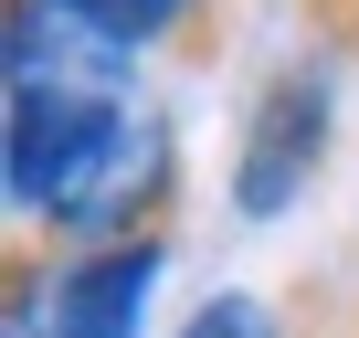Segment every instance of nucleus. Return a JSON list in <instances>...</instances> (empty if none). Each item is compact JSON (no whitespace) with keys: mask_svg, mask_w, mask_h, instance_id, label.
<instances>
[{"mask_svg":"<svg viewBox=\"0 0 359 338\" xmlns=\"http://www.w3.org/2000/svg\"><path fill=\"white\" fill-rule=\"evenodd\" d=\"M169 212H180V137H169L158 106H116V116L95 127V148L74 158L64 201L43 212V233H64L74 254H95V243H148V233H169Z\"/></svg>","mask_w":359,"mask_h":338,"instance_id":"nucleus-1","label":"nucleus"},{"mask_svg":"<svg viewBox=\"0 0 359 338\" xmlns=\"http://www.w3.org/2000/svg\"><path fill=\"white\" fill-rule=\"evenodd\" d=\"M180 338H275V317H264L254 296H212V306L180 317Z\"/></svg>","mask_w":359,"mask_h":338,"instance_id":"nucleus-7","label":"nucleus"},{"mask_svg":"<svg viewBox=\"0 0 359 338\" xmlns=\"http://www.w3.org/2000/svg\"><path fill=\"white\" fill-rule=\"evenodd\" d=\"M0 43H11V85H53V95L127 106L137 43L95 11V0H0Z\"/></svg>","mask_w":359,"mask_h":338,"instance_id":"nucleus-2","label":"nucleus"},{"mask_svg":"<svg viewBox=\"0 0 359 338\" xmlns=\"http://www.w3.org/2000/svg\"><path fill=\"white\" fill-rule=\"evenodd\" d=\"M158 264H169V233H148V243H95V254H64V264H53L43 338H137Z\"/></svg>","mask_w":359,"mask_h":338,"instance_id":"nucleus-4","label":"nucleus"},{"mask_svg":"<svg viewBox=\"0 0 359 338\" xmlns=\"http://www.w3.org/2000/svg\"><path fill=\"white\" fill-rule=\"evenodd\" d=\"M106 116H116L106 95H53V85H11V212H22V222H43V212L64 201L74 158L95 148V127H106Z\"/></svg>","mask_w":359,"mask_h":338,"instance_id":"nucleus-5","label":"nucleus"},{"mask_svg":"<svg viewBox=\"0 0 359 338\" xmlns=\"http://www.w3.org/2000/svg\"><path fill=\"white\" fill-rule=\"evenodd\" d=\"M95 11L148 53V43H191V64H201V43H212V0H95Z\"/></svg>","mask_w":359,"mask_h":338,"instance_id":"nucleus-6","label":"nucleus"},{"mask_svg":"<svg viewBox=\"0 0 359 338\" xmlns=\"http://www.w3.org/2000/svg\"><path fill=\"white\" fill-rule=\"evenodd\" d=\"M317 158H327V74H317V64H285V74L254 95V116H243L233 212H243V222H275L285 201H306Z\"/></svg>","mask_w":359,"mask_h":338,"instance_id":"nucleus-3","label":"nucleus"}]
</instances>
